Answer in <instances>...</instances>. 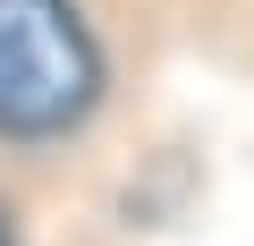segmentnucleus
<instances>
[{
	"label": "nucleus",
	"instance_id": "f257e3e1",
	"mask_svg": "<svg viewBox=\"0 0 254 246\" xmlns=\"http://www.w3.org/2000/svg\"><path fill=\"white\" fill-rule=\"evenodd\" d=\"M102 102V43L76 0H0V136H60Z\"/></svg>",
	"mask_w": 254,
	"mask_h": 246
},
{
	"label": "nucleus",
	"instance_id": "f03ea898",
	"mask_svg": "<svg viewBox=\"0 0 254 246\" xmlns=\"http://www.w3.org/2000/svg\"><path fill=\"white\" fill-rule=\"evenodd\" d=\"M0 246H9V221H0Z\"/></svg>",
	"mask_w": 254,
	"mask_h": 246
}]
</instances>
